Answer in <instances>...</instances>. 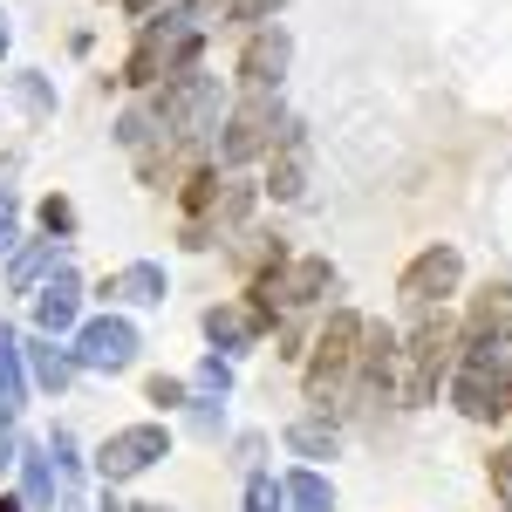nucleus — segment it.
I'll list each match as a JSON object with an SVG mask.
<instances>
[{
  "label": "nucleus",
  "instance_id": "1",
  "mask_svg": "<svg viewBox=\"0 0 512 512\" xmlns=\"http://www.w3.org/2000/svg\"><path fill=\"white\" fill-rule=\"evenodd\" d=\"M472 349H458V369H451V403L472 417V424H492L512 410V342L506 335H465Z\"/></svg>",
  "mask_w": 512,
  "mask_h": 512
},
{
  "label": "nucleus",
  "instance_id": "2",
  "mask_svg": "<svg viewBox=\"0 0 512 512\" xmlns=\"http://www.w3.org/2000/svg\"><path fill=\"white\" fill-rule=\"evenodd\" d=\"M458 349H465V321H451L444 308H424L410 342H396V362H403V403H437V390L451 383L458 369Z\"/></svg>",
  "mask_w": 512,
  "mask_h": 512
},
{
  "label": "nucleus",
  "instance_id": "3",
  "mask_svg": "<svg viewBox=\"0 0 512 512\" xmlns=\"http://www.w3.org/2000/svg\"><path fill=\"white\" fill-rule=\"evenodd\" d=\"M198 55H205V28L178 7V14H164V21H144V35L130 48V62H123V82H130V89H158V82L198 69Z\"/></svg>",
  "mask_w": 512,
  "mask_h": 512
},
{
  "label": "nucleus",
  "instance_id": "4",
  "mask_svg": "<svg viewBox=\"0 0 512 512\" xmlns=\"http://www.w3.org/2000/svg\"><path fill=\"white\" fill-rule=\"evenodd\" d=\"M355 349H362V315L335 308L315 335V355H308V403H315V417H335L342 410L349 376H355Z\"/></svg>",
  "mask_w": 512,
  "mask_h": 512
},
{
  "label": "nucleus",
  "instance_id": "5",
  "mask_svg": "<svg viewBox=\"0 0 512 512\" xmlns=\"http://www.w3.org/2000/svg\"><path fill=\"white\" fill-rule=\"evenodd\" d=\"M280 96H239L233 110H226V123H219V164H253L274 151L280 137Z\"/></svg>",
  "mask_w": 512,
  "mask_h": 512
},
{
  "label": "nucleus",
  "instance_id": "6",
  "mask_svg": "<svg viewBox=\"0 0 512 512\" xmlns=\"http://www.w3.org/2000/svg\"><path fill=\"white\" fill-rule=\"evenodd\" d=\"M458 280H465L458 246H424V253L396 274V301H403L410 315H424V308H444V301L458 294Z\"/></svg>",
  "mask_w": 512,
  "mask_h": 512
},
{
  "label": "nucleus",
  "instance_id": "7",
  "mask_svg": "<svg viewBox=\"0 0 512 512\" xmlns=\"http://www.w3.org/2000/svg\"><path fill=\"white\" fill-rule=\"evenodd\" d=\"M164 451H171V431H164V424H130V431H117L96 451V472H103V485H123V478L151 472Z\"/></svg>",
  "mask_w": 512,
  "mask_h": 512
},
{
  "label": "nucleus",
  "instance_id": "8",
  "mask_svg": "<svg viewBox=\"0 0 512 512\" xmlns=\"http://www.w3.org/2000/svg\"><path fill=\"white\" fill-rule=\"evenodd\" d=\"M287 62H294V41H287V28H253L246 35V48H239V89L246 96H274L280 76H287Z\"/></svg>",
  "mask_w": 512,
  "mask_h": 512
},
{
  "label": "nucleus",
  "instance_id": "9",
  "mask_svg": "<svg viewBox=\"0 0 512 512\" xmlns=\"http://www.w3.org/2000/svg\"><path fill=\"white\" fill-rule=\"evenodd\" d=\"M130 355H137V328L123 315H103V321H82L76 328V362L82 369H130Z\"/></svg>",
  "mask_w": 512,
  "mask_h": 512
},
{
  "label": "nucleus",
  "instance_id": "10",
  "mask_svg": "<svg viewBox=\"0 0 512 512\" xmlns=\"http://www.w3.org/2000/svg\"><path fill=\"white\" fill-rule=\"evenodd\" d=\"M260 192L280 198V205L308 192V130H301V123H280L274 151H267V178H260Z\"/></svg>",
  "mask_w": 512,
  "mask_h": 512
},
{
  "label": "nucleus",
  "instance_id": "11",
  "mask_svg": "<svg viewBox=\"0 0 512 512\" xmlns=\"http://www.w3.org/2000/svg\"><path fill=\"white\" fill-rule=\"evenodd\" d=\"M219 164H192L185 178H178V205H185V226H198V233L212 239V212H219Z\"/></svg>",
  "mask_w": 512,
  "mask_h": 512
},
{
  "label": "nucleus",
  "instance_id": "12",
  "mask_svg": "<svg viewBox=\"0 0 512 512\" xmlns=\"http://www.w3.org/2000/svg\"><path fill=\"white\" fill-rule=\"evenodd\" d=\"M205 335H212V349H233L239 355V349H253L267 328L253 321V308H246V301H219V308H205Z\"/></svg>",
  "mask_w": 512,
  "mask_h": 512
},
{
  "label": "nucleus",
  "instance_id": "13",
  "mask_svg": "<svg viewBox=\"0 0 512 512\" xmlns=\"http://www.w3.org/2000/svg\"><path fill=\"white\" fill-rule=\"evenodd\" d=\"M76 274H55L48 287L35 294V321H41V335H62V328H76Z\"/></svg>",
  "mask_w": 512,
  "mask_h": 512
},
{
  "label": "nucleus",
  "instance_id": "14",
  "mask_svg": "<svg viewBox=\"0 0 512 512\" xmlns=\"http://www.w3.org/2000/svg\"><path fill=\"white\" fill-rule=\"evenodd\" d=\"M103 301H137V308H144V301H164V267H151V260H144V267L110 274V280H103Z\"/></svg>",
  "mask_w": 512,
  "mask_h": 512
},
{
  "label": "nucleus",
  "instance_id": "15",
  "mask_svg": "<svg viewBox=\"0 0 512 512\" xmlns=\"http://www.w3.org/2000/svg\"><path fill=\"white\" fill-rule=\"evenodd\" d=\"M465 335H506L512 342V287H485L465 315Z\"/></svg>",
  "mask_w": 512,
  "mask_h": 512
},
{
  "label": "nucleus",
  "instance_id": "16",
  "mask_svg": "<svg viewBox=\"0 0 512 512\" xmlns=\"http://www.w3.org/2000/svg\"><path fill=\"white\" fill-rule=\"evenodd\" d=\"M253 198H260V185L226 178V185H219V212H212V239H233L239 226H246V212H253Z\"/></svg>",
  "mask_w": 512,
  "mask_h": 512
},
{
  "label": "nucleus",
  "instance_id": "17",
  "mask_svg": "<svg viewBox=\"0 0 512 512\" xmlns=\"http://www.w3.org/2000/svg\"><path fill=\"white\" fill-rule=\"evenodd\" d=\"M287 451H301L308 465H315V458H335V451H342V431H335L328 417H301V424H287Z\"/></svg>",
  "mask_w": 512,
  "mask_h": 512
},
{
  "label": "nucleus",
  "instance_id": "18",
  "mask_svg": "<svg viewBox=\"0 0 512 512\" xmlns=\"http://www.w3.org/2000/svg\"><path fill=\"white\" fill-rule=\"evenodd\" d=\"M28 362H35V383H41V390H69V383H76V355H62L48 335L28 349Z\"/></svg>",
  "mask_w": 512,
  "mask_h": 512
},
{
  "label": "nucleus",
  "instance_id": "19",
  "mask_svg": "<svg viewBox=\"0 0 512 512\" xmlns=\"http://www.w3.org/2000/svg\"><path fill=\"white\" fill-rule=\"evenodd\" d=\"M14 410H21V349L0 321V424H14Z\"/></svg>",
  "mask_w": 512,
  "mask_h": 512
},
{
  "label": "nucleus",
  "instance_id": "20",
  "mask_svg": "<svg viewBox=\"0 0 512 512\" xmlns=\"http://www.w3.org/2000/svg\"><path fill=\"white\" fill-rule=\"evenodd\" d=\"M280 492H287V506H294V512H335V492H328V478H321V472L280 478Z\"/></svg>",
  "mask_w": 512,
  "mask_h": 512
},
{
  "label": "nucleus",
  "instance_id": "21",
  "mask_svg": "<svg viewBox=\"0 0 512 512\" xmlns=\"http://www.w3.org/2000/svg\"><path fill=\"white\" fill-rule=\"evenodd\" d=\"M280 7H287V0H226L219 14H226L233 28H267V21L280 14Z\"/></svg>",
  "mask_w": 512,
  "mask_h": 512
},
{
  "label": "nucleus",
  "instance_id": "22",
  "mask_svg": "<svg viewBox=\"0 0 512 512\" xmlns=\"http://www.w3.org/2000/svg\"><path fill=\"white\" fill-rule=\"evenodd\" d=\"M21 465H28V506H48V499H55V472H48V458L28 451Z\"/></svg>",
  "mask_w": 512,
  "mask_h": 512
},
{
  "label": "nucleus",
  "instance_id": "23",
  "mask_svg": "<svg viewBox=\"0 0 512 512\" xmlns=\"http://www.w3.org/2000/svg\"><path fill=\"white\" fill-rule=\"evenodd\" d=\"M41 226L55 239H69L76 233V205H69V198H41Z\"/></svg>",
  "mask_w": 512,
  "mask_h": 512
},
{
  "label": "nucleus",
  "instance_id": "24",
  "mask_svg": "<svg viewBox=\"0 0 512 512\" xmlns=\"http://www.w3.org/2000/svg\"><path fill=\"white\" fill-rule=\"evenodd\" d=\"M280 506H287V492H280L274 478L253 472V485H246V512H280Z\"/></svg>",
  "mask_w": 512,
  "mask_h": 512
},
{
  "label": "nucleus",
  "instance_id": "25",
  "mask_svg": "<svg viewBox=\"0 0 512 512\" xmlns=\"http://www.w3.org/2000/svg\"><path fill=\"white\" fill-rule=\"evenodd\" d=\"M485 472H492V492H499V506H512V444H499V451H492V465H485Z\"/></svg>",
  "mask_w": 512,
  "mask_h": 512
},
{
  "label": "nucleus",
  "instance_id": "26",
  "mask_svg": "<svg viewBox=\"0 0 512 512\" xmlns=\"http://www.w3.org/2000/svg\"><path fill=\"white\" fill-rule=\"evenodd\" d=\"M48 253H55V239H48V246H35V253H21V260H14V287H35V274L48 267Z\"/></svg>",
  "mask_w": 512,
  "mask_h": 512
},
{
  "label": "nucleus",
  "instance_id": "27",
  "mask_svg": "<svg viewBox=\"0 0 512 512\" xmlns=\"http://www.w3.org/2000/svg\"><path fill=\"white\" fill-rule=\"evenodd\" d=\"M198 383H205V390H233V369H226V362H219V355H205V369H198Z\"/></svg>",
  "mask_w": 512,
  "mask_h": 512
},
{
  "label": "nucleus",
  "instance_id": "28",
  "mask_svg": "<svg viewBox=\"0 0 512 512\" xmlns=\"http://www.w3.org/2000/svg\"><path fill=\"white\" fill-rule=\"evenodd\" d=\"M151 403L178 410V403H185V383H178V376H151Z\"/></svg>",
  "mask_w": 512,
  "mask_h": 512
},
{
  "label": "nucleus",
  "instance_id": "29",
  "mask_svg": "<svg viewBox=\"0 0 512 512\" xmlns=\"http://www.w3.org/2000/svg\"><path fill=\"white\" fill-rule=\"evenodd\" d=\"M21 103H28L35 117H48V82H41V76H21Z\"/></svg>",
  "mask_w": 512,
  "mask_h": 512
},
{
  "label": "nucleus",
  "instance_id": "30",
  "mask_svg": "<svg viewBox=\"0 0 512 512\" xmlns=\"http://www.w3.org/2000/svg\"><path fill=\"white\" fill-rule=\"evenodd\" d=\"M7 246H14V198L0 192V253H7Z\"/></svg>",
  "mask_w": 512,
  "mask_h": 512
},
{
  "label": "nucleus",
  "instance_id": "31",
  "mask_svg": "<svg viewBox=\"0 0 512 512\" xmlns=\"http://www.w3.org/2000/svg\"><path fill=\"white\" fill-rule=\"evenodd\" d=\"M178 7H185V14H192V21H205V14H219V7H226V0H178Z\"/></svg>",
  "mask_w": 512,
  "mask_h": 512
},
{
  "label": "nucleus",
  "instance_id": "32",
  "mask_svg": "<svg viewBox=\"0 0 512 512\" xmlns=\"http://www.w3.org/2000/svg\"><path fill=\"white\" fill-rule=\"evenodd\" d=\"M0 55H7V21H0Z\"/></svg>",
  "mask_w": 512,
  "mask_h": 512
},
{
  "label": "nucleus",
  "instance_id": "33",
  "mask_svg": "<svg viewBox=\"0 0 512 512\" xmlns=\"http://www.w3.org/2000/svg\"><path fill=\"white\" fill-rule=\"evenodd\" d=\"M0 512H21V506H14V499H0Z\"/></svg>",
  "mask_w": 512,
  "mask_h": 512
},
{
  "label": "nucleus",
  "instance_id": "34",
  "mask_svg": "<svg viewBox=\"0 0 512 512\" xmlns=\"http://www.w3.org/2000/svg\"><path fill=\"white\" fill-rule=\"evenodd\" d=\"M130 512H164V506H130Z\"/></svg>",
  "mask_w": 512,
  "mask_h": 512
}]
</instances>
